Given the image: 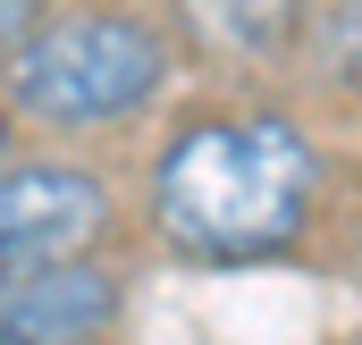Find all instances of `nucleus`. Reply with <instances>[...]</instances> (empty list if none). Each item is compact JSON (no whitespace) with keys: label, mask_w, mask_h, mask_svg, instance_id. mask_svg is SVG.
Returning a JSON list of instances; mask_svg holds the SVG:
<instances>
[{"label":"nucleus","mask_w":362,"mask_h":345,"mask_svg":"<svg viewBox=\"0 0 362 345\" xmlns=\"http://www.w3.org/2000/svg\"><path fill=\"white\" fill-rule=\"evenodd\" d=\"M320 152L278 110H211L152 160V219L185 261H270L312 228Z\"/></svg>","instance_id":"obj_1"},{"label":"nucleus","mask_w":362,"mask_h":345,"mask_svg":"<svg viewBox=\"0 0 362 345\" xmlns=\"http://www.w3.org/2000/svg\"><path fill=\"white\" fill-rule=\"evenodd\" d=\"M160 85H169V42L144 17H127V8L51 17L0 68L8 118H42V127H110V118H135Z\"/></svg>","instance_id":"obj_2"},{"label":"nucleus","mask_w":362,"mask_h":345,"mask_svg":"<svg viewBox=\"0 0 362 345\" xmlns=\"http://www.w3.org/2000/svg\"><path fill=\"white\" fill-rule=\"evenodd\" d=\"M110 236V185L76 160H17L0 169V286L51 261H76Z\"/></svg>","instance_id":"obj_3"},{"label":"nucleus","mask_w":362,"mask_h":345,"mask_svg":"<svg viewBox=\"0 0 362 345\" xmlns=\"http://www.w3.org/2000/svg\"><path fill=\"white\" fill-rule=\"evenodd\" d=\"M118 303H127V278L110 261H51L0 286V345H101L118 329Z\"/></svg>","instance_id":"obj_4"},{"label":"nucleus","mask_w":362,"mask_h":345,"mask_svg":"<svg viewBox=\"0 0 362 345\" xmlns=\"http://www.w3.org/2000/svg\"><path fill=\"white\" fill-rule=\"evenodd\" d=\"M177 17L219 59H278L303 25V0H177Z\"/></svg>","instance_id":"obj_5"},{"label":"nucleus","mask_w":362,"mask_h":345,"mask_svg":"<svg viewBox=\"0 0 362 345\" xmlns=\"http://www.w3.org/2000/svg\"><path fill=\"white\" fill-rule=\"evenodd\" d=\"M320 68H329L337 93L362 101V0H329V17H320Z\"/></svg>","instance_id":"obj_6"},{"label":"nucleus","mask_w":362,"mask_h":345,"mask_svg":"<svg viewBox=\"0 0 362 345\" xmlns=\"http://www.w3.org/2000/svg\"><path fill=\"white\" fill-rule=\"evenodd\" d=\"M34 25H42V0H0V59H8Z\"/></svg>","instance_id":"obj_7"},{"label":"nucleus","mask_w":362,"mask_h":345,"mask_svg":"<svg viewBox=\"0 0 362 345\" xmlns=\"http://www.w3.org/2000/svg\"><path fill=\"white\" fill-rule=\"evenodd\" d=\"M8 135H17V118H8V101H0V169H8Z\"/></svg>","instance_id":"obj_8"}]
</instances>
